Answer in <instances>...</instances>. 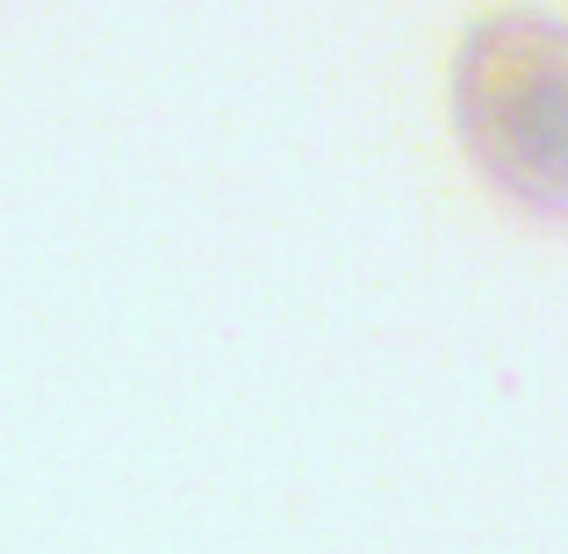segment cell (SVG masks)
I'll return each instance as SVG.
<instances>
[{"instance_id":"cell-1","label":"cell","mask_w":568,"mask_h":554,"mask_svg":"<svg viewBox=\"0 0 568 554\" xmlns=\"http://www.w3.org/2000/svg\"><path fill=\"white\" fill-rule=\"evenodd\" d=\"M454 130L504 202L568 223V22L497 8L454 51Z\"/></svg>"}]
</instances>
